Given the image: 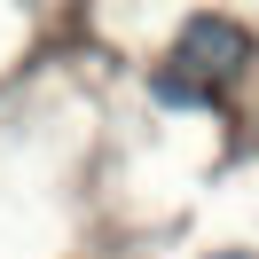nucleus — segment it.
<instances>
[{"mask_svg": "<svg viewBox=\"0 0 259 259\" xmlns=\"http://www.w3.org/2000/svg\"><path fill=\"white\" fill-rule=\"evenodd\" d=\"M243 63H251V32H243L236 16H189V24H181V39H173V63H165V71L189 79L196 95L220 102V87H236Z\"/></svg>", "mask_w": 259, "mask_h": 259, "instance_id": "f257e3e1", "label": "nucleus"}, {"mask_svg": "<svg viewBox=\"0 0 259 259\" xmlns=\"http://www.w3.org/2000/svg\"><path fill=\"white\" fill-rule=\"evenodd\" d=\"M212 259H251V251H212Z\"/></svg>", "mask_w": 259, "mask_h": 259, "instance_id": "f03ea898", "label": "nucleus"}]
</instances>
